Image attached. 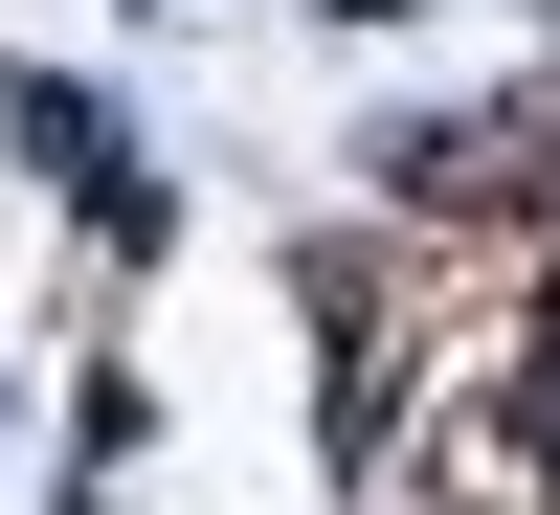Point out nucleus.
<instances>
[{"label":"nucleus","mask_w":560,"mask_h":515,"mask_svg":"<svg viewBox=\"0 0 560 515\" xmlns=\"http://www.w3.org/2000/svg\"><path fill=\"white\" fill-rule=\"evenodd\" d=\"M493 493L560 515V247H538V337H516V382H493Z\"/></svg>","instance_id":"nucleus-2"},{"label":"nucleus","mask_w":560,"mask_h":515,"mask_svg":"<svg viewBox=\"0 0 560 515\" xmlns=\"http://www.w3.org/2000/svg\"><path fill=\"white\" fill-rule=\"evenodd\" d=\"M0 134H23V179H45V202H68L90 224V247H158V157H135V113H113V90H68V68H0Z\"/></svg>","instance_id":"nucleus-1"}]
</instances>
